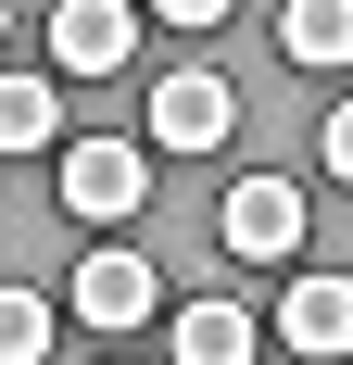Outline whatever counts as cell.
Masks as SVG:
<instances>
[{
	"instance_id": "obj_1",
	"label": "cell",
	"mask_w": 353,
	"mask_h": 365,
	"mask_svg": "<svg viewBox=\"0 0 353 365\" xmlns=\"http://www.w3.org/2000/svg\"><path fill=\"white\" fill-rule=\"evenodd\" d=\"M51 189H64V215H89V227H126L151 202V151L139 139H51Z\"/></svg>"
},
{
	"instance_id": "obj_2",
	"label": "cell",
	"mask_w": 353,
	"mask_h": 365,
	"mask_svg": "<svg viewBox=\"0 0 353 365\" xmlns=\"http://www.w3.org/2000/svg\"><path fill=\"white\" fill-rule=\"evenodd\" d=\"M240 126V88L214 63H176V76H151V101H139V151H214Z\"/></svg>"
},
{
	"instance_id": "obj_3",
	"label": "cell",
	"mask_w": 353,
	"mask_h": 365,
	"mask_svg": "<svg viewBox=\"0 0 353 365\" xmlns=\"http://www.w3.org/2000/svg\"><path fill=\"white\" fill-rule=\"evenodd\" d=\"M214 240H227L240 264H290L303 252V189L290 177H240L227 202H214Z\"/></svg>"
},
{
	"instance_id": "obj_4",
	"label": "cell",
	"mask_w": 353,
	"mask_h": 365,
	"mask_svg": "<svg viewBox=\"0 0 353 365\" xmlns=\"http://www.w3.org/2000/svg\"><path fill=\"white\" fill-rule=\"evenodd\" d=\"M76 315H89V328H151V315H164V277H151V252H126V240L76 252Z\"/></svg>"
},
{
	"instance_id": "obj_5",
	"label": "cell",
	"mask_w": 353,
	"mask_h": 365,
	"mask_svg": "<svg viewBox=\"0 0 353 365\" xmlns=\"http://www.w3.org/2000/svg\"><path fill=\"white\" fill-rule=\"evenodd\" d=\"M126 51H139V13L126 0H64L51 13V63L64 76H126Z\"/></svg>"
},
{
	"instance_id": "obj_6",
	"label": "cell",
	"mask_w": 353,
	"mask_h": 365,
	"mask_svg": "<svg viewBox=\"0 0 353 365\" xmlns=\"http://www.w3.org/2000/svg\"><path fill=\"white\" fill-rule=\"evenodd\" d=\"M278 340L303 365H341L353 353V277H290L278 290Z\"/></svg>"
},
{
	"instance_id": "obj_7",
	"label": "cell",
	"mask_w": 353,
	"mask_h": 365,
	"mask_svg": "<svg viewBox=\"0 0 353 365\" xmlns=\"http://www.w3.org/2000/svg\"><path fill=\"white\" fill-rule=\"evenodd\" d=\"M265 328H252L240 302H176V365H252Z\"/></svg>"
},
{
	"instance_id": "obj_8",
	"label": "cell",
	"mask_w": 353,
	"mask_h": 365,
	"mask_svg": "<svg viewBox=\"0 0 353 365\" xmlns=\"http://www.w3.org/2000/svg\"><path fill=\"white\" fill-rule=\"evenodd\" d=\"M278 51L290 63H353V0H278Z\"/></svg>"
},
{
	"instance_id": "obj_9",
	"label": "cell",
	"mask_w": 353,
	"mask_h": 365,
	"mask_svg": "<svg viewBox=\"0 0 353 365\" xmlns=\"http://www.w3.org/2000/svg\"><path fill=\"white\" fill-rule=\"evenodd\" d=\"M51 139H64L51 76H0V151H51Z\"/></svg>"
},
{
	"instance_id": "obj_10",
	"label": "cell",
	"mask_w": 353,
	"mask_h": 365,
	"mask_svg": "<svg viewBox=\"0 0 353 365\" xmlns=\"http://www.w3.org/2000/svg\"><path fill=\"white\" fill-rule=\"evenodd\" d=\"M0 365H51V302L38 290H0Z\"/></svg>"
},
{
	"instance_id": "obj_11",
	"label": "cell",
	"mask_w": 353,
	"mask_h": 365,
	"mask_svg": "<svg viewBox=\"0 0 353 365\" xmlns=\"http://www.w3.org/2000/svg\"><path fill=\"white\" fill-rule=\"evenodd\" d=\"M151 13H164V26H227L240 0H151Z\"/></svg>"
},
{
	"instance_id": "obj_12",
	"label": "cell",
	"mask_w": 353,
	"mask_h": 365,
	"mask_svg": "<svg viewBox=\"0 0 353 365\" xmlns=\"http://www.w3.org/2000/svg\"><path fill=\"white\" fill-rule=\"evenodd\" d=\"M328 177H341V189H353V101H341V113H328Z\"/></svg>"
},
{
	"instance_id": "obj_13",
	"label": "cell",
	"mask_w": 353,
	"mask_h": 365,
	"mask_svg": "<svg viewBox=\"0 0 353 365\" xmlns=\"http://www.w3.org/2000/svg\"><path fill=\"white\" fill-rule=\"evenodd\" d=\"M0 26H13V13H0Z\"/></svg>"
}]
</instances>
